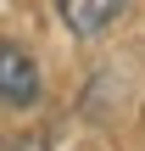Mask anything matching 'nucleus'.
I'll return each instance as SVG.
<instances>
[{"label": "nucleus", "mask_w": 145, "mask_h": 151, "mask_svg": "<svg viewBox=\"0 0 145 151\" xmlns=\"http://www.w3.org/2000/svg\"><path fill=\"white\" fill-rule=\"evenodd\" d=\"M39 101V62L22 45H0V106H34Z\"/></svg>", "instance_id": "f257e3e1"}, {"label": "nucleus", "mask_w": 145, "mask_h": 151, "mask_svg": "<svg viewBox=\"0 0 145 151\" xmlns=\"http://www.w3.org/2000/svg\"><path fill=\"white\" fill-rule=\"evenodd\" d=\"M56 11L73 39H101L112 28V17L123 11V0H56Z\"/></svg>", "instance_id": "f03ea898"}, {"label": "nucleus", "mask_w": 145, "mask_h": 151, "mask_svg": "<svg viewBox=\"0 0 145 151\" xmlns=\"http://www.w3.org/2000/svg\"><path fill=\"white\" fill-rule=\"evenodd\" d=\"M11 151H50V140H45L39 129H28V134H17V140H11Z\"/></svg>", "instance_id": "7ed1b4c3"}]
</instances>
